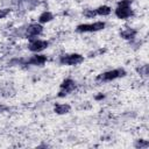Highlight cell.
Returning <instances> with one entry per match:
<instances>
[{
  "label": "cell",
  "instance_id": "obj_9",
  "mask_svg": "<svg viewBox=\"0 0 149 149\" xmlns=\"http://www.w3.org/2000/svg\"><path fill=\"white\" fill-rule=\"evenodd\" d=\"M135 34H136V30H134V29H132V28H127V29H125L123 31L120 33L121 37H123V38H126V40L133 38V37L135 36Z\"/></svg>",
  "mask_w": 149,
  "mask_h": 149
},
{
  "label": "cell",
  "instance_id": "obj_5",
  "mask_svg": "<svg viewBox=\"0 0 149 149\" xmlns=\"http://www.w3.org/2000/svg\"><path fill=\"white\" fill-rule=\"evenodd\" d=\"M104 27H105L104 22H94L91 24H79L77 27V30L78 31H97L102 29Z\"/></svg>",
  "mask_w": 149,
  "mask_h": 149
},
{
  "label": "cell",
  "instance_id": "obj_12",
  "mask_svg": "<svg viewBox=\"0 0 149 149\" xmlns=\"http://www.w3.org/2000/svg\"><path fill=\"white\" fill-rule=\"evenodd\" d=\"M111 13V8L108 6H100L99 8L95 9V14L99 15H108Z\"/></svg>",
  "mask_w": 149,
  "mask_h": 149
},
{
  "label": "cell",
  "instance_id": "obj_7",
  "mask_svg": "<svg viewBox=\"0 0 149 149\" xmlns=\"http://www.w3.org/2000/svg\"><path fill=\"white\" fill-rule=\"evenodd\" d=\"M43 30V27L41 24L37 23H33L27 28V36H29V38H33L36 35H40Z\"/></svg>",
  "mask_w": 149,
  "mask_h": 149
},
{
  "label": "cell",
  "instance_id": "obj_13",
  "mask_svg": "<svg viewBox=\"0 0 149 149\" xmlns=\"http://www.w3.org/2000/svg\"><path fill=\"white\" fill-rule=\"evenodd\" d=\"M149 146V142L148 141H142V140H140V141H137L136 143H135V147L136 148H142V147H148Z\"/></svg>",
  "mask_w": 149,
  "mask_h": 149
},
{
  "label": "cell",
  "instance_id": "obj_2",
  "mask_svg": "<svg viewBox=\"0 0 149 149\" xmlns=\"http://www.w3.org/2000/svg\"><path fill=\"white\" fill-rule=\"evenodd\" d=\"M126 72L125 70L122 69H116V70H112V71H107V72H104L101 74H99L97 77V80H100V81H108V80H113L115 78H119V77H122L125 76Z\"/></svg>",
  "mask_w": 149,
  "mask_h": 149
},
{
  "label": "cell",
  "instance_id": "obj_6",
  "mask_svg": "<svg viewBox=\"0 0 149 149\" xmlns=\"http://www.w3.org/2000/svg\"><path fill=\"white\" fill-rule=\"evenodd\" d=\"M47 47H48V42L47 41H41V40L31 41L30 44L28 45L29 50H31V51H41V50L45 49Z\"/></svg>",
  "mask_w": 149,
  "mask_h": 149
},
{
  "label": "cell",
  "instance_id": "obj_18",
  "mask_svg": "<svg viewBox=\"0 0 149 149\" xmlns=\"http://www.w3.org/2000/svg\"><path fill=\"white\" fill-rule=\"evenodd\" d=\"M102 98H104V95H102V94H100V95H97V97H95V99H98V100H99V99H102Z\"/></svg>",
  "mask_w": 149,
  "mask_h": 149
},
{
  "label": "cell",
  "instance_id": "obj_10",
  "mask_svg": "<svg viewBox=\"0 0 149 149\" xmlns=\"http://www.w3.org/2000/svg\"><path fill=\"white\" fill-rule=\"evenodd\" d=\"M69 111H70V106L69 105L63 104V105H56L55 106V112L57 114H64V113H68Z\"/></svg>",
  "mask_w": 149,
  "mask_h": 149
},
{
  "label": "cell",
  "instance_id": "obj_3",
  "mask_svg": "<svg viewBox=\"0 0 149 149\" xmlns=\"http://www.w3.org/2000/svg\"><path fill=\"white\" fill-rule=\"evenodd\" d=\"M84 61V57L78 55V54H72V55H66L61 57V63L66 64V65H77Z\"/></svg>",
  "mask_w": 149,
  "mask_h": 149
},
{
  "label": "cell",
  "instance_id": "obj_1",
  "mask_svg": "<svg viewBox=\"0 0 149 149\" xmlns=\"http://www.w3.org/2000/svg\"><path fill=\"white\" fill-rule=\"evenodd\" d=\"M130 0H121L119 2L118 8L115 9V14L119 19H126L133 15V10L130 9Z\"/></svg>",
  "mask_w": 149,
  "mask_h": 149
},
{
  "label": "cell",
  "instance_id": "obj_4",
  "mask_svg": "<svg viewBox=\"0 0 149 149\" xmlns=\"http://www.w3.org/2000/svg\"><path fill=\"white\" fill-rule=\"evenodd\" d=\"M76 87L74 81L72 79H65L62 84H61V91L58 93V97H64L68 93H70L71 91H73Z\"/></svg>",
  "mask_w": 149,
  "mask_h": 149
},
{
  "label": "cell",
  "instance_id": "obj_16",
  "mask_svg": "<svg viewBox=\"0 0 149 149\" xmlns=\"http://www.w3.org/2000/svg\"><path fill=\"white\" fill-rule=\"evenodd\" d=\"M139 71H140V73H142V76H147V74H148V66L144 65V66L141 68Z\"/></svg>",
  "mask_w": 149,
  "mask_h": 149
},
{
  "label": "cell",
  "instance_id": "obj_11",
  "mask_svg": "<svg viewBox=\"0 0 149 149\" xmlns=\"http://www.w3.org/2000/svg\"><path fill=\"white\" fill-rule=\"evenodd\" d=\"M52 14L50 13V12H44V13H42L41 15H40V22H42V23H45V22H49V21H51L52 20Z\"/></svg>",
  "mask_w": 149,
  "mask_h": 149
},
{
  "label": "cell",
  "instance_id": "obj_15",
  "mask_svg": "<svg viewBox=\"0 0 149 149\" xmlns=\"http://www.w3.org/2000/svg\"><path fill=\"white\" fill-rule=\"evenodd\" d=\"M84 15L87 16V17H93V16L95 15V10H90V9H88V10H86V12L84 13Z\"/></svg>",
  "mask_w": 149,
  "mask_h": 149
},
{
  "label": "cell",
  "instance_id": "obj_17",
  "mask_svg": "<svg viewBox=\"0 0 149 149\" xmlns=\"http://www.w3.org/2000/svg\"><path fill=\"white\" fill-rule=\"evenodd\" d=\"M7 109V107H5V106H1L0 105V112H2V111H6Z\"/></svg>",
  "mask_w": 149,
  "mask_h": 149
},
{
  "label": "cell",
  "instance_id": "obj_14",
  "mask_svg": "<svg viewBox=\"0 0 149 149\" xmlns=\"http://www.w3.org/2000/svg\"><path fill=\"white\" fill-rule=\"evenodd\" d=\"M9 10L10 9H8V8H5V9H0V19H2V17H5L8 13H9Z\"/></svg>",
  "mask_w": 149,
  "mask_h": 149
},
{
  "label": "cell",
  "instance_id": "obj_8",
  "mask_svg": "<svg viewBox=\"0 0 149 149\" xmlns=\"http://www.w3.org/2000/svg\"><path fill=\"white\" fill-rule=\"evenodd\" d=\"M47 61V57L43 56V55H36V56H33L28 62L27 64H34V65H42L44 64Z\"/></svg>",
  "mask_w": 149,
  "mask_h": 149
}]
</instances>
